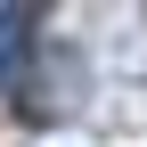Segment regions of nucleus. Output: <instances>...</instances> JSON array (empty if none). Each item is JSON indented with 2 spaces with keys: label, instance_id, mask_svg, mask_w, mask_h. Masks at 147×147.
<instances>
[{
  "label": "nucleus",
  "instance_id": "obj_1",
  "mask_svg": "<svg viewBox=\"0 0 147 147\" xmlns=\"http://www.w3.org/2000/svg\"><path fill=\"white\" fill-rule=\"evenodd\" d=\"M33 33H41V16H33V8H0V90L25 74V57H33Z\"/></svg>",
  "mask_w": 147,
  "mask_h": 147
}]
</instances>
